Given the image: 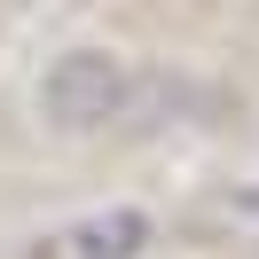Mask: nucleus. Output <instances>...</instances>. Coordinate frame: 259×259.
<instances>
[{
    "instance_id": "obj_1",
    "label": "nucleus",
    "mask_w": 259,
    "mask_h": 259,
    "mask_svg": "<svg viewBox=\"0 0 259 259\" xmlns=\"http://www.w3.org/2000/svg\"><path fill=\"white\" fill-rule=\"evenodd\" d=\"M126 95H134L126 63H118V55H102V48H71V55H55L48 79H39V110H48V126H63V134H95V126H110V118L126 110Z\"/></svg>"
},
{
    "instance_id": "obj_2",
    "label": "nucleus",
    "mask_w": 259,
    "mask_h": 259,
    "mask_svg": "<svg viewBox=\"0 0 259 259\" xmlns=\"http://www.w3.org/2000/svg\"><path fill=\"white\" fill-rule=\"evenodd\" d=\"M142 236H149V228H142V212H110V220L79 228V251H87V259H126Z\"/></svg>"
}]
</instances>
